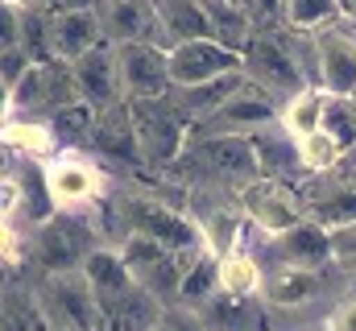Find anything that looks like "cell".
Wrapping results in <instances>:
<instances>
[{"instance_id":"1","label":"cell","mask_w":356,"mask_h":331,"mask_svg":"<svg viewBox=\"0 0 356 331\" xmlns=\"http://www.w3.org/2000/svg\"><path fill=\"white\" fill-rule=\"evenodd\" d=\"M33 302L42 311V319L58 331H99L104 323V307L83 277V269H58V273H42L33 286Z\"/></svg>"},{"instance_id":"2","label":"cell","mask_w":356,"mask_h":331,"mask_svg":"<svg viewBox=\"0 0 356 331\" xmlns=\"http://www.w3.org/2000/svg\"><path fill=\"white\" fill-rule=\"evenodd\" d=\"M129 116H133V133H137V150L145 166H175L186 145H191V120L175 108L170 95L158 99H129Z\"/></svg>"},{"instance_id":"3","label":"cell","mask_w":356,"mask_h":331,"mask_svg":"<svg viewBox=\"0 0 356 331\" xmlns=\"http://www.w3.org/2000/svg\"><path fill=\"white\" fill-rule=\"evenodd\" d=\"M46 182H50V199L58 211L67 216H88L104 203L108 195V174L91 154L79 145H63L50 162H46Z\"/></svg>"},{"instance_id":"4","label":"cell","mask_w":356,"mask_h":331,"mask_svg":"<svg viewBox=\"0 0 356 331\" xmlns=\"http://www.w3.org/2000/svg\"><path fill=\"white\" fill-rule=\"evenodd\" d=\"M175 166H195L207 178L232 182L236 191L253 178H261V158L253 137H236V133H216V137H191L186 154Z\"/></svg>"},{"instance_id":"5","label":"cell","mask_w":356,"mask_h":331,"mask_svg":"<svg viewBox=\"0 0 356 331\" xmlns=\"http://www.w3.org/2000/svg\"><path fill=\"white\" fill-rule=\"evenodd\" d=\"M236 195H241L236 203L245 207V216H249V224L257 228L261 241L277 236V232H286V228H294L298 220H307V199H302V191L290 186L286 178L261 174V178L245 182Z\"/></svg>"},{"instance_id":"6","label":"cell","mask_w":356,"mask_h":331,"mask_svg":"<svg viewBox=\"0 0 356 331\" xmlns=\"http://www.w3.org/2000/svg\"><path fill=\"white\" fill-rule=\"evenodd\" d=\"M269 124H282V99L249 79L228 104H220L211 116H203L199 124H191V137H216V133L253 137V133H261Z\"/></svg>"},{"instance_id":"7","label":"cell","mask_w":356,"mask_h":331,"mask_svg":"<svg viewBox=\"0 0 356 331\" xmlns=\"http://www.w3.org/2000/svg\"><path fill=\"white\" fill-rule=\"evenodd\" d=\"M315 42V83L332 95H356V17H340L311 33Z\"/></svg>"},{"instance_id":"8","label":"cell","mask_w":356,"mask_h":331,"mask_svg":"<svg viewBox=\"0 0 356 331\" xmlns=\"http://www.w3.org/2000/svg\"><path fill=\"white\" fill-rule=\"evenodd\" d=\"M116 50V71H120V91L124 99H158L170 95V50L162 42H120Z\"/></svg>"},{"instance_id":"9","label":"cell","mask_w":356,"mask_h":331,"mask_svg":"<svg viewBox=\"0 0 356 331\" xmlns=\"http://www.w3.org/2000/svg\"><path fill=\"white\" fill-rule=\"evenodd\" d=\"M327 294V269H298L286 261H266L261 302L269 315H302Z\"/></svg>"},{"instance_id":"10","label":"cell","mask_w":356,"mask_h":331,"mask_svg":"<svg viewBox=\"0 0 356 331\" xmlns=\"http://www.w3.org/2000/svg\"><path fill=\"white\" fill-rule=\"evenodd\" d=\"M228 71H245V50L220 42V38H195L170 46V79L175 87H195V83L220 79Z\"/></svg>"},{"instance_id":"11","label":"cell","mask_w":356,"mask_h":331,"mask_svg":"<svg viewBox=\"0 0 356 331\" xmlns=\"http://www.w3.org/2000/svg\"><path fill=\"white\" fill-rule=\"evenodd\" d=\"M302 199H307V216H315L327 228H340L356 220V174L348 166H336L327 174H307Z\"/></svg>"},{"instance_id":"12","label":"cell","mask_w":356,"mask_h":331,"mask_svg":"<svg viewBox=\"0 0 356 331\" xmlns=\"http://www.w3.org/2000/svg\"><path fill=\"white\" fill-rule=\"evenodd\" d=\"M266 245H269V261H286V265H298V269H336L332 228L319 224L315 216H307L294 228L269 236Z\"/></svg>"},{"instance_id":"13","label":"cell","mask_w":356,"mask_h":331,"mask_svg":"<svg viewBox=\"0 0 356 331\" xmlns=\"http://www.w3.org/2000/svg\"><path fill=\"white\" fill-rule=\"evenodd\" d=\"M95 8H99L104 33H108L112 46H120V42H162L154 0H99Z\"/></svg>"},{"instance_id":"14","label":"cell","mask_w":356,"mask_h":331,"mask_svg":"<svg viewBox=\"0 0 356 331\" xmlns=\"http://www.w3.org/2000/svg\"><path fill=\"white\" fill-rule=\"evenodd\" d=\"M79 269H83V277L91 282L99 307H108V302L124 298L133 286H141V282L133 277V269H129L120 245H112V241H95V245L83 252V265H79Z\"/></svg>"},{"instance_id":"15","label":"cell","mask_w":356,"mask_h":331,"mask_svg":"<svg viewBox=\"0 0 356 331\" xmlns=\"http://www.w3.org/2000/svg\"><path fill=\"white\" fill-rule=\"evenodd\" d=\"M71 71H75V83H79V95L88 99L91 108H116V104H124V91H120V71H116V50H112V42H104V46H95L88 50L79 63H71Z\"/></svg>"},{"instance_id":"16","label":"cell","mask_w":356,"mask_h":331,"mask_svg":"<svg viewBox=\"0 0 356 331\" xmlns=\"http://www.w3.org/2000/svg\"><path fill=\"white\" fill-rule=\"evenodd\" d=\"M104 21L99 8H54V58L79 63L88 50L104 46Z\"/></svg>"},{"instance_id":"17","label":"cell","mask_w":356,"mask_h":331,"mask_svg":"<svg viewBox=\"0 0 356 331\" xmlns=\"http://www.w3.org/2000/svg\"><path fill=\"white\" fill-rule=\"evenodd\" d=\"M158 8V25H162V42L166 50L178 42H195V38H216V13L211 0H154Z\"/></svg>"},{"instance_id":"18","label":"cell","mask_w":356,"mask_h":331,"mask_svg":"<svg viewBox=\"0 0 356 331\" xmlns=\"http://www.w3.org/2000/svg\"><path fill=\"white\" fill-rule=\"evenodd\" d=\"M4 150L21 162H50L63 150V137L54 133L50 116H4Z\"/></svg>"},{"instance_id":"19","label":"cell","mask_w":356,"mask_h":331,"mask_svg":"<svg viewBox=\"0 0 356 331\" xmlns=\"http://www.w3.org/2000/svg\"><path fill=\"white\" fill-rule=\"evenodd\" d=\"M245 83H249L245 71H228V75H220V79L195 83V87H175V91H170V99H175V108L191 120V124H199V120H203V116H211L220 104H228Z\"/></svg>"},{"instance_id":"20","label":"cell","mask_w":356,"mask_h":331,"mask_svg":"<svg viewBox=\"0 0 356 331\" xmlns=\"http://www.w3.org/2000/svg\"><path fill=\"white\" fill-rule=\"evenodd\" d=\"M162 311H166V302H162L154 290L133 286L124 298H116V302L104 307L99 331H154V323L162 319Z\"/></svg>"},{"instance_id":"21","label":"cell","mask_w":356,"mask_h":331,"mask_svg":"<svg viewBox=\"0 0 356 331\" xmlns=\"http://www.w3.org/2000/svg\"><path fill=\"white\" fill-rule=\"evenodd\" d=\"M332 99H336V95H332L327 87L307 83L302 91H294V95L282 99V129H286L290 137H302V133L323 129V124H327V112H332Z\"/></svg>"},{"instance_id":"22","label":"cell","mask_w":356,"mask_h":331,"mask_svg":"<svg viewBox=\"0 0 356 331\" xmlns=\"http://www.w3.org/2000/svg\"><path fill=\"white\" fill-rule=\"evenodd\" d=\"M266 286V261L253 248H232L220 257V290L236 294V298H261Z\"/></svg>"},{"instance_id":"23","label":"cell","mask_w":356,"mask_h":331,"mask_svg":"<svg viewBox=\"0 0 356 331\" xmlns=\"http://www.w3.org/2000/svg\"><path fill=\"white\" fill-rule=\"evenodd\" d=\"M216 294H220V257L203 245L199 248V257L191 261V269L182 273V282H178V298L175 302L199 311V307H203L207 298H216Z\"/></svg>"},{"instance_id":"24","label":"cell","mask_w":356,"mask_h":331,"mask_svg":"<svg viewBox=\"0 0 356 331\" xmlns=\"http://www.w3.org/2000/svg\"><path fill=\"white\" fill-rule=\"evenodd\" d=\"M294 150H298V170L302 174H327V170L344 166V158H348L344 141L332 129H315V133L294 137Z\"/></svg>"},{"instance_id":"25","label":"cell","mask_w":356,"mask_h":331,"mask_svg":"<svg viewBox=\"0 0 356 331\" xmlns=\"http://www.w3.org/2000/svg\"><path fill=\"white\" fill-rule=\"evenodd\" d=\"M277 17L294 33H315V29L340 21L344 17V4L340 0H277Z\"/></svg>"},{"instance_id":"26","label":"cell","mask_w":356,"mask_h":331,"mask_svg":"<svg viewBox=\"0 0 356 331\" xmlns=\"http://www.w3.org/2000/svg\"><path fill=\"white\" fill-rule=\"evenodd\" d=\"M253 145H257V158H261V174L286 178L290 170H298L294 137H290L282 124H269V129H261V133H253ZM298 174H302V170H298Z\"/></svg>"},{"instance_id":"27","label":"cell","mask_w":356,"mask_h":331,"mask_svg":"<svg viewBox=\"0 0 356 331\" xmlns=\"http://www.w3.org/2000/svg\"><path fill=\"white\" fill-rule=\"evenodd\" d=\"M50 124H54V133L63 137V145H79V141H88L91 133H95L99 108H91L88 99H75V104L50 112Z\"/></svg>"},{"instance_id":"28","label":"cell","mask_w":356,"mask_h":331,"mask_svg":"<svg viewBox=\"0 0 356 331\" xmlns=\"http://www.w3.org/2000/svg\"><path fill=\"white\" fill-rule=\"evenodd\" d=\"M332 257H336V273H344L356 286V220L332 228Z\"/></svg>"},{"instance_id":"29","label":"cell","mask_w":356,"mask_h":331,"mask_svg":"<svg viewBox=\"0 0 356 331\" xmlns=\"http://www.w3.org/2000/svg\"><path fill=\"white\" fill-rule=\"evenodd\" d=\"M154 331H211V328H207L203 311L182 307V302H166V311H162V319L154 323Z\"/></svg>"},{"instance_id":"30","label":"cell","mask_w":356,"mask_h":331,"mask_svg":"<svg viewBox=\"0 0 356 331\" xmlns=\"http://www.w3.org/2000/svg\"><path fill=\"white\" fill-rule=\"evenodd\" d=\"M323 328L327 331H356V286L348 290V294H340V298L327 307Z\"/></svg>"},{"instance_id":"31","label":"cell","mask_w":356,"mask_h":331,"mask_svg":"<svg viewBox=\"0 0 356 331\" xmlns=\"http://www.w3.org/2000/svg\"><path fill=\"white\" fill-rule=\"evenodd\" d=\"M50 8H95L99 0H46Z\"/></svg>"},{"instance_id":"32","label":"cell","mask_w":356,"mask_h":331,"mask_svg":"<svg viewBox=\"0 0 356 331\" xmlns=\"http://www.w3.org/2000/svg\"><path fill=\"white\" fill-rule=\"evenodd\" d=\"M344 166H348V170H353V174H356V145H353V150H348V158H344Z\"/></svg>"},{"instance_id":"33","label":"cell","mask_w":356,"mask_h":331,"mask_svg":"<svg viewBox=\"0 0 356 331\" xmlns=\"http://www.w3.org/2000/svg\"><path fill=\"white\" fill-rule=\"evenodd\" d=\"M340 4H344V13H348V17H356V0H340Z\"/></svg>"},{"instance_id":"34","label":"cell","mask_w":356,"mask_h":331,"mask_svg":"<svg viewBox=\"0 0 356 331\" xmlns=\"http://www.w3.org/2000/svg\"><path fill=\"white\" fill-rule=\"evenodd\" d=\"M33 331H54V328H50V323H46V319H42V323H38V328H33Z\"/></svg>"},{"instance_id":"35","label":"cell","mask_w":356,"mask_h":331,"mask_svg":"<svg viewBox=\"0 0 356 331\" xmlns=\"http://www.w3.org/2000/svg\"><path fill=\"white\" fill-rule=\"evenodd\" d=\"M21 4H46V0H21Z\"/></svg>"},{"instance_id":"36","label":"cell","mask_w":356,"mask_h":331,"mask_svg":"<svg viewBox=\"0 0 356 331\" xmlns=\"http://www.w3.org/2000/svg\"><path fill=\"white\" fill-rule=\"evenodd\" d=\"M311 331H327V328H323V323H319V328H311Z\"/></svg>"}]
</instances>
